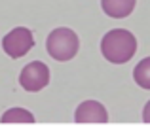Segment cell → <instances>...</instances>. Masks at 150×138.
I'll return each instance as SVG.
<instances>
[{
  "label": "cell",
  "instance_id": "obj_4",
  "mask_svg": "<svg viewBox=\"0 0 150 138\" xmlns=\"http://www.w3.org/2000/svg\"><path fill=\"white\" fill-rule=\"evenodd\" d=\"M19 83H21L23 89H27L30 93L40 91L50 83V68L42 61L29 62L19 74Z\"/></svg>",
  "mask_w": 150,
  "mask_h": 138
},
{
  "label": "cell",
  "instance_id": "obj_1",
  "mask_svg": "<svg viewBox=\"0 0 150 138\" xmlns=\"http://www.w3.org/2000/svg\"><path fill=\"white\" fill-rule=\"evenodd\" d=\"M101 53L112 64H124L137 53V38L125 29H114L103 36Z\"/></svg>",
  "mask_w": 150,
  "mask_h": 138
},
{
  "label": "cell",
  "instance_id": "obj_8",
  "mask_svg": "<svg viewBox=\"0 0 150 138\" xmlns=\"http://www.w3.org/2000/svg\"><path fill=\"white\" fill-rule=\"evenodd\" d=\"M133 80L139 87L143 89H150V57L143 59L139 64L133 70Z\"/></svg>",
  "mask_w": 150,
  "mask_h": 138
},
{
  "label": "cell",
  "instance_id": "obj_3",
  "mask_svg": "<svg viewBox=\"0 0 150 138\" xmlns=\"http://www.w3.org/2000/svg\"><path fill=\"white\" fill-rule=\"evenodd\" d=\"M33 46H34L33 32L25 27H17V29L10 30L2 40V49L11 59H19L23 55H27L33 49Z\"/></svg>",
  "mask_w": 150,
  "mask_h": 138
},
{
  "label": "cell",
  "instance_id": "obj_2",
  "mask_svg": "<svg viewBox=\"0 0 150 138\" xmlns=\"http://www.w3.org/2000/svg\"><path fill=\"white\" fill-rule=\"evenodd\" d=\"M46 47L55 61H70L76 57L78 49H80V40L72 29L59 27L50 32L48 40H46Z\"/></svg>",
  "mask_w": 150,
  "mask_h": 138
},
{
  "label": "cell",
  "instance_id": "obj_9",
  "mask_svg": "<svg viewBox=\"0 0 150 138\" xmlns=\"http://www.w3.org/2000/svg\"><path fill=\"white\" fill-rule=\"evenodd\" d=\"M143 121H144V123H150V100L144 104V110H143Z\"/></svg>",
  "mask_w": 150,
  "mask_h": 138
},
{
  "label": "cell",
  "instance_id": "obj_7",
  "mask_svg": "<svg viewBox=\"0 0 150 138\" xmlns=\"http://www.w3.org/2000/svg\"><path fill=\"white\" fill-rule=\"evenodd\" d=\"M2 123H34V116L25 108H10L0 117Z\"/></svg>",
  "mask_w": 150,
  "mask_h": 138
},
{
  "label": "cell",
  "instance_id": "obj_6",
  "mask_svg": "<svg viewBox=\"0 0 150 138\" xmlns=\"http://www.w3.org/2000/svg\"><path fill=\"white\" fill-rule=\"evenodd\" d=\"M137 0H101V8L108 17L124 19L129 13H133Z\"/></svg>",
  "mask_w": 150,
  "mask_h": 138
},
{
  "label": "cell",
  "instance_id": "obj_5",
  "mask_svg": "<svg viewBox=\"0 0 150 138\" xmlns=\"http://www.w3.org/2000/svg\"><path fill=\"white\" fill-rule=\"evenodd\" d=\"M74 121L76 123H106L108 113L106 108L97 100H86L74 112Z\"/></svg>",
  "mask_w": 150,
  "mask_h": 138
}]
</instances>
